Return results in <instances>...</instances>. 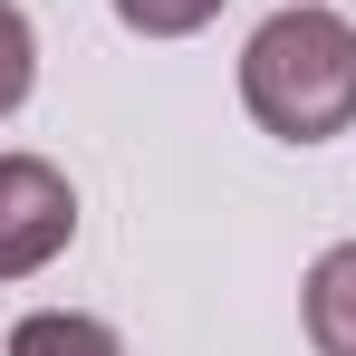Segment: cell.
<instances>
[{
  "instance_id": "6da1fadb",
  "label": "cell",
  "mask_w": 356,
  "mask_h": 356,
  "mask_svg": "<svg viewBox=\"0 0 356 356\" xmlns=\"http://www.w3.org/2000/svg\"><path fill=\"white\" fill-rule=\"evenodd\" d=\"M241 106L270 125L280 145H327L356 125V19L298 0L270 10L241 49Z\"/></svg>"
},
{
  "instance_id": "7a4b0ae2",
  "label": "cell",
  "mask_w": 356,
  "mask_h": 356,
  "mask_svg": "<svg viewBox=\"0 0 356 356\" xmlns=\"http://www.w3.org/2000/svg\"><path fill=\"white\" fill-rule=\"evenodd\" d=\"M67 241H77V193H67V174L39 164V154H0V280L49 270Z\"/></svg>"
},
{
  "instance_id": "3957f363",
  "label": "cell",
  "mask_w": 356,
  "mask_h": 356,
  "mask_svg": "<svg viewBox=\"0 0 356 356\" xmlns=\"http://www.w3.org/2000/svg\"><path fill=\"white\" fill-rule=\"evenodd\" d=\"M308 347L318 356H356V241H337L318 270H308Z\"/></svg>"
},
{
  "instance_id": "277c9868",
  "label": "cell",
  "mask_w": 356,
  "mask_h": 356,
  "mask_svg": "<svg viewBox=\"0 0 356 356\" xmlns=\"http://www.w3.org/2000/svg\"><path fill=\"white\" fill-rule=\"evenodd\" d=\"M10 356H125L106 318H77V308H39L10 327Z\"/></svg>"
},
{
  "instance_id": "5b68a950",
  "label": "cell",
  "mask_w": 356,
  "mask_h": 356,
  "mask_svg": "<svg viewBox=\"0 0 356 356\" xmlns=\"http://www.w3.org/2000/svg\"><path fill=\"white\" fill-rule=\"evenodd\" d=\"M29 77H39V39H29V19L0 0V116L29 106Z\"/></svg>"
},
{
  "instance_id": "8992f818",
  "label": "cell",
  "mask_w": 356,
  "mask_h": 356,
  "mask_svg": "<svg viewBox=\"0 0 356 356\" xmlns=\"http://www.w3.org/2000/svg\"><path fill=\"white\" fill-rule=\"evenodd\" d=\"M212 10H222V0H116V19L145 29V39H193Z\"/></svg>"
}]
</instances>
